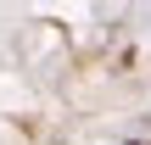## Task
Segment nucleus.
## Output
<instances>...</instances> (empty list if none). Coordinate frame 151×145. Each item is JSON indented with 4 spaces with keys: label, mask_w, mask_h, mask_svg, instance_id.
Here are the masks:
<instances>
[]
</instances>
